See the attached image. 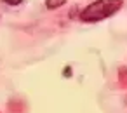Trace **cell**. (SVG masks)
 <instances>
[{
    "mask_svg": "<svg viewBox=\"0 0 127 113\" xmlns=\"http://www.w3.org/2000/svg\"><path fill=\"white\" fill-rule=\"evenodd\" d=\"M4 4H7V5H19L23 0H2Z\"/></svg>",
    "mask_w": 127,
    "mask_h": 113,
    "instance_id": "3957f363",
    "label": "cell"
},
{
    "mask_svg": "<svg viewBox=\"0 0 127 113\" xmlns=\"http://www.w3.org/2000/svg\"><path fill=\"white\" fill-rule=\"evenodd\" d=\"M66 4V0H45V7L47 9H51V11H54V9H59L61 5H64Z\"/></svg>",
    "mask_w": 127,
    "mask_h": 113,
    "instance_id": "7a4b0ae2",
    "label": "cell"
},
{
    "mask_svg": "<svg viewBox=\"0 0 127 113\" xmlns=\"http://www.w3.org/2000/svg\"><path fill=\"white\" fill-rule=\"evenodd\" d=\"M124 5V0H96L89 4L80 12V21L84 23H97L110 16H113Z\"/></svg>",
    "mask_w": 127,
    "mask_h": 113,
    "instance_id": "6da1fadb",
    "label": "cell"
}]
</instances>
